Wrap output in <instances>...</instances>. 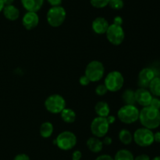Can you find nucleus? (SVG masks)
<instances>
[{"mask_svg": "<svg viewBox=\"0 0 160 160\" xmlns=\"http://www.w3.org/2000/svg\"><path fill=\"white\" fill-rule=\"evenodd\" d=\"M142 126L149 130L157 129L160 125L159 110L151 106L144 107L139 112V119Z\"/></svg>", "mask_w": 160, "mask_h": 160, "instance_id": "1", "label": "nucleus"}, {"mask_svg": "<svg viewBox=\"0 0 160 160\" xmlns=\"http://www.w3.org/2000/svg\"><path fill=\"white\" fill-rule=\"evenodd\" d=\"M140 111L135 105L125 104L117 111V118L121 122L125 124H132L139 119Z\"/></svg>", "mask_w": 160, "mask_h": 160, "instance_id": "2", "label": "nucleus"}, {"mask_svg": "<svg viewBox=\"0 0 160 160\" xmlns=\"http://www.w3.org/2000/svg\"><path fill=\"white\" fill-rule=\"evenodd\" d=\"M67 17V12L62 6H52L46 14L48 24L53 28H58L64 23Z\"/></svg>", "mask_w": 160, "mask_h": 160, "instance_id": "3", "label": "nucleus"}, {"mask_svg": "<svg viewBox=\"0 0 160 160\" xmlns=\"http://www.w3.org/2000/svg\"><path fill=\"white\" fill-rule=\"evenodd\" d=\"M77 142L78 139L76 135L73 132L68 130L61 132L54 141V144L62 151L71 150L76 146Z\"/></svg>", "mask_w": 160, "mask_h": 160, "instance_id": "4", "label": "nucleus"}, {"mask_svg": "<svg viewBox=\"0 0 160 160\" xmlns=\"http://www.w3.org/2000/svg\"><path fill=\"white\" fill-rule=\"evenodd\" d=\"M84 75L88 78L90 82L96 83L104 77L105 67L101 61H92L86 66Z\"/></svg>", "mask_w": 160, "mask_h": 160, "instance_id": "5", "label": "nucleus"}, {"mask_svg": "<svg viewBox=\"0 0 160 160\" xmlns=\"http://www.w3.org/2000/svg\"><path fill=\"white\" fill-rule=\"evenodd\" d=\"M124 84V78L121 72L118 71H112L106 75L104 80V85L108 91L117 92L123 88Z\"/></svg>", "mask_w": 160, "mask_h": 160, "instance_id": "6", "label": "nucleus"}, {"mask_svg": "<svg viewBox=\"0 0 160 160\" xmlns=\"http://www.w3.org/2000/svg\"><path fill=\"white\" fill-rule=\"evenodd\" d=\"M133 141L140 147H149L154 143V133L145 127L138 128L133 134Z\"/></svg>", "mask_w": 160, "mask_h": 160, "instance_id": "7", "label": "nucleus"}, {"mask_svg": "<svg viewBox=\"0 0 160 160\" xmlns=\"http://www.w3.org/2000/svg\"><path fill=\"white\" fill-rule=\"evenodd\" d=\"M45 107L47 111L52 114H60L66 108V100L59 94H52L45 99Z\"/></svg>", "mask_w": 160, "mask_h": 160, "instance_id": "8", "label": "nucleus"}, {"mask_svg": "<svg viewBox=\"0 0 160 160\" xmlns=\"http://www.w3.org/2000/svg\"><path fill=\"white\" fill-rule=\"evenodd\" d=\"M109 124L106 118L97 116L92 120L91 123V132L94 136L98 138H102L106 136L109 129Z\"/></svg>", "mask_w": 160, "mask_h": 160, "instance_id": "9", "label": "nucleus"}, {"mask_svg": "<svg viewBox=\"0 0 160 160\" xmlns=\"http://www.w3.org/2000/svg\"><path fill=\"white\" fill-rule=\"evenodd\" d=\"M106 35L108 41L114 45H119L122 44L125 39V32L123 27L114 24H109Z\"/></svg>", "mask_w": 160, "mask_h": 160, "instance_id": "10", "label": "nucleus"}, {"mask_svg": "<svg viewBox=\"0 0 160 160\" xmlns=\"http://www.w3.org/2000/svg\"><path fill=\"white\" fill-rule=\"evenodd\" d=\"M156 72L151 67H145L142 69L138 74V86L139 88H148L149 83L156 77Z\"/></svg>", "mask_w": 160, "mask_h": 160, "instance_id": "11", "label": "nucleus"}, {"mask_svg": "<svg viewBox=\"0 0 160 160\" xmlns=\"http://www.w3.org/2000/svg\"><path fill=\"white\" fill-rule=\"evenodd\" d=\"M134 95H135L136 103L140 104L143 108L149 106L153 97L150 91L145 88H138L136 89V91H134Z\"/></svg>", "mask_w": 160, "mask_h": 160, "instance_id": "12", "label": "nucleus"}, {"mask_svg": "<svg viewBox=\"0 0 160 160\" xmlns=\"http://www.w3.org/2000/svg\"><path fill=\"white\" fill-rule=\"evenodd\" d=\"M23 26L27 30L35 28L39 24V17L36 12H27L22 18Z\"/></svg>", "mask_w": 160, "mask_h": 160, "instance_id": "13", "label": "nucleus"}, {"mask_svg": "<svg viewBox=\"0 0 160 160\" xmlns=\"http://www.w3.org/2000/svg\"><path fill=\"white\" fill-rule=\"evenodd\" d=\"M109 26V24L106 18L102 17H96L95 20L92 21V30L97 35H103L106 34L108 28Z\"/></svg>", "mask_w": 160, "mask_h": 160, "instance_id": "14", "label": "nucleus"}, {"mask_svg": "<svg viewBox=\"0 0 160 160\" xmlns=\"http://www.w3.org/2000/svg\"><path fill=\"white\" fill-rule=\"evenodd\" d=\"M45 0H20L23 7L27 12H36L40 10Z\"/></svg>", "mask_w": 160, "mask_h": 160, "instance_id": "15", "label": "nucleus"}, {"mask_svg": "<svg viewBox=\"0 0 160 160\" xmlns=\"http://www.w3.org/2000/svg\"><path fill=\"white\" fill-rule=\"evenodd\" d=\"M86 145L90 152L93 153H98L102 150L104 144H103L102 141H101L99 138L96 136H92L87 140Z\"/></svg>", "mask_w": 160, "mask_h": 160, "instance_id": "16", "label": "nucleus"}, {"mask_svg": "<svg viewBox=\"0 0 160 160\" xmlns=\"http://www.w3.org/2000/svg\"><path fill=\"white\" fill-rule=\"evenodd\" d=\"M2 12L5 17L7 20H11V21L17 20L20 17V10L18 9V8H17L13 5L5 6Z\"/></svg>", "mask_w": 160, "mask_h": 160, "instance_id": "17", "label": "nucleus"}, {"mask_svg": "<svg viewBox=\"0 0 160 160\" xmlns=\"http://www.w3.org/2000/svg\"><path fill=\"white\" fill-rule=\"evenodd\" d=\"M95 111L97 115L99 117L106 118L109 115L110 113V108L107 102L98 101L97 102L95 106Z\"/></svg>", "mask_w": 160, "mask_h": 160, "instance_id": "18", "label": "nucleus"}, {"mask_svg": "<svg viewBox=\"0 0 160 160\" xmlns=\"http://www.w3.org/2000/svg\"><path fill=\"white\" fill-rule=\"evenodd\" d=\"M61 119L66 123H73L75 122L77 115L73 109L69 108H65L60 113Z\"/></svg>", "mask_w": 160, "mask_h": 160, "instance_id": "19", "label": "nucleus"}, {"mask_svg": "<svg viewBox=\"0 0 160 160\" xmlns=\"http://www.w3.org/2000/svg\"><path fill=\"white\" fill-rule=\"evenodd\" d=\"M54 131V126L50 122H45L41 125L39 129V133L42 137L48 138L52 135Z\"/></svg>", "mask_w": 160, "mask_h": 160, "instance_id": "20", "label": "nucleus"}, {"mask_svg": "<svg viewBox=\"0 0 160 160\" xmlns=\"http://www.w3.org/2000/svg\"><path fill=\"white\" fill-rule=\"evenodd\" d=\"M119 140L120 142L125 145H128L131 144V142L133 141V135L132 133L128 130V129H122L120 132H119Z\"/></svg>", "mask_w": 160, "mask_h": 160, "instance_id": "21", "label": "nucleus"}, {"mask_svg": "<svg viewBox=\"0 0 160 160\" xmlns=\"http://www.w3.org/2000/svg\"><path fill=\"white\" fill-rule=\"evenodd\" d=\"M150 93L155 97H160V77L156 76L149 83L148 86Z\"/></svg>", "mask_w": 160, "mask_h": 160, "instance_id": "22", "label": "nucleus"}, {"mask_svg": "<svg viewBox=\"0 0 160 160\" xmlns=\"http://www.w3.org/2000/svg\"><path fill=\"white\" fill-rule=\"evenodd\" d=\"M122 100L124 102L125 104L135 105V95L134 91L131 89H128L122 94Z\"/></svg>", "mask_w": 160, "mask_h": 160, "instance_id": "23", "label": "nucleus"}, {"mask_svg": "<svg viewBox=\"0 0 160 160\" xmlns=\"http://www.w3.org/2000/svg\"><path fill=\"white\" fill-rule=\"evenodd\" d=\"M114 160H134V156L131 151L128 149H120L116 153Z\"/></svg>", "mask_w": 160, "mask_h": 160, "instance_id": "24", "label": "nucleus"}, {"mask_svg": "<svg viewBox=\"0 0 160 160\" xmlns=\"http://www.w3.org/2000/svg\"><path fill=\"white\" fill-rule=\"evenodd\" d=\"M109 0H90V3L93 7L97 9H102L109 6Z\"/></svg>", "mask_w": 160, "mask_h": 160, "instance_id": "25", "label": "nucleus"}, {"mask_svg": "<svg viewBox=\"0 0 160 160\" xmlns=\"http://www.w3.org/2000/svg\"><path fill=\"white\" fill-rule=\"evenodd\" d=\"M109 6L112 9L119 10V9H121L123 7L124 3H123V0H109Z\"/></svg>", "mask_w": 160, "mask_h": 160, "instance_id": "26", "label": "nucleus"}, {"mask_svg": "<svg viewBox=\"0 0 160 160\" xmlns=\"http://www.w3.org/2000/svg\"><path fill=\"white\" fill-rule=\"evenodd\" d=\"M108 89L104 84H99L95 88V93L98 96H100V97L106 95Z\"/></svg>", "mask_w": 160, "mask_h": 160, "instance_id": "27", "label": "nucleus"}, {"mask_svg": "<svg viewBox=\"0 0 160 160\" xmlns=\"http://www.w3.org/2000/svg\"><path fill=\"white\" fill-rule=\"evenodd\" d=\"M149 106H151L152 108H156V109L157 110H159L160 109V99L157 97H152Z\"/></svg>", "mask_w": 160, "mask_h": 160, "instance_id": "28", "label": "nucleus"}, {"mask_svg": "<svg viewBox=\"0 0 160 160\" xmlns=\"http://www.w3.org/2000/svg\"><path fill=\"white\" fill-rule=\"evenodd\" d=\"M79 83L81 86H88V85H89V83H90L91 82L90 80L88 79V78L84 75H82V76L79 78Z\"/></svg>", "mask_w": 160, "mask_h": 160, "instance_id": "29", "label": "nucleus"}, {"mask_svg": "<svg viewBox=\"0 0 160 160\" xmlns=\"http://www.w3.org/2000/svg\"><path fill=\"white\" fill-rule=\"evenodd\" d=\"M82 158V153L81 151L76 150L72 153V160H81Z\"/></svg>", "mask_w": 160, "mask_h": 160, "instance_id": "30", "label": "nucleus"}, {"mask_svg": "<svg viewBox=\"0 0 160 160\" xmlns=\"http://www.w3.org/2000/svg\"><path fill=\"white\" fill-rule=\"evenodd\" d=\"M13 160H31V159H30V157L28 156L27 154L21 153L16 155V156L14 157Z\"/></svg>", "mask_w": 160, "mask_h": 160, "instance_id": "31", "label": "nucleus"}, {"mask_svg": "<svg viewBox=\"0 0 160 160\" xmlns=\"http://www.w3.org/2000/svg\"><path fill=\"white\" fill-rule=\"evenodd\" d=\"M95 160H114V158H112L111 155H107V154H104V155H98Z\"/></svg>", "mask_w": 160, "mask_h": 160, "instance_id": "32", "label": "nucleus"}, {"mask_svg": "<svg viewBox=\"0 0 160 160\" xmlns=\"http://www.w3.org/2000/svg\"><path fill=\"white\" fill-rule=\"evenodd\" d=\"M123 23V20L120 16H116L113 19V24H114L119 25V26H122Z\"/></svg>", "mask_w": 160, "mask_h": 160, "instance_id": "33", "label": "nucleus"}, {"mask_svg": "<svg viewBox=\"0 0 160 160\" xmlns=\"http://www.w3.org/2000/svg\"><path fill=\"white\" fill-rule=\"evenodd\" d=\"M47 2L51 6H61L62 0H47Z\"/></svg>", "mask_w": 160, "mask_h": 160, "instance_id": "34", "label": "nucleus"}, {"mask_svg": "<svg viewBox=\"0 0 160 160\" xmlns=\"http://www.w3.org/2000/svg\"><path fill=\"white\" fill-rule=\"evenodd\" d=\"M134 160H151L150 157L146 154H142L134 158Z\"/></svg>", "mask_w": 160, "mask_h": 160, "instance_id": "35", "label": "nucleus"}, {"mask_svg": "<svg viewBox=\"0 0 160 160\" xmlns=\"http://www.w3.org/2000/svg\"><path fill=\"white\" fill-rule=\"evenodd\" d=\"M103 144L105 145H110L112 143V139L109 136H105L104 138H103V141H102Z\"/></svg>", "mask_w": 160, "mask_h": 160, "instance_id": "36", "label": "nucleus"}, {"mask_svg": "<svg viewBox=\"0 0 160 160\" xmlns=\"http://www.w3.org/2000/svg\"><path fill=\"white\" fill-rule=\"evenodd\" d=\"M106 119H107V122H109V125H112V124H113L114 122H116V119H117V118H116L114 115H109V116H107V117H106Z\"/></svg>", "mask_w": 160, "mask_h": 160, "instance_id": "37", "label": "nucleus"}, {"mask_svg": "<svg viewBox=\"0 0 160 160\" xmlns=\"http://www.w3.org/2000/svg\"><path fill=\"white\" fill-rule=\"evenodd\" d=\"M154 142L160 143V131L154 133Z\"/></svg>", "mask_w": 160, "mask_h": 160, "instance_id": "38", "label": "nucleus"}, {"mask_svg": "<svg viewBox=\"0 0 160 160\" xmlns=\"http://www.w3.org/2000/svg\"><path fill=\"white\" fill-rule=\"evenodd\" d=\"M15 0H2L5 6H9V5H12Z\"/></svg>", "mask_w": 160, "mask_h": 160, "instance_id": "39", "label": "nucleus"}, {"mask_svg": "<svg viewBox=\"0 0 160 160\" xmlns=\"http://www.w3.org/2000/svg\"><path fill=\"white\" fill-rule=\"evenodd\" d=\"M4 7H5V5L4 3H3L2 0H0V12H2V11L3 10Z\"/></svg>", "mask_w": 160, "mask_h": 160, "instance_id": "40", "label": "nucleus"}, {"mask_svg": "<svg viewBox=\"0 0 160 160\" xmlns=\"http://www.w3.org/2000/svg\"><path fill=\"white\" fill-rule=\"evenodd\" d=\"M152 160H160V156H156L152 158Z\"/></svg>", "mask_w": 160, "mask_h": 160, "instance_id": "41", "label": "nucleus"}]
</instances>
